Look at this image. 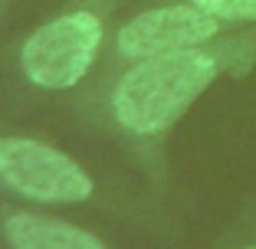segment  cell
<instances>
[{
    "mask_svg": "<svg viewBox=\"0 0 256 249\" xmlns=\"http://www.w3.org/2000/svg\"><path fill=\"white\" fill-rule=\"evenodd\" d=\"M224 59L210 49H181L138 59L118 79L112 95V112L122 128L135 135H158L181 118L194 98L220 76Z\"/></svg>",
    "mask_w": 256,
    "mask_h": 249,
    "instance_id": "1",
    "label": "cell"
},
{
    "mask_svg": "<svg viewBox=\"0 0 256 249\" xmlns=\"http://www.w3.org/2000/svg\"><path fill=\"white\" fill-rule=\"evenodd\" d=\"M102 43V23L92 13H66L46 23L23 46V72L43 89H69L89 72Z\"/></svg>",
    "mask_w": 256,
    "mask_h": 249,
    "instance_id": "2",
    "label": "cell"
},
{
    "mask_svg": "<svg viewBox=\"0 0 256 249\" xmlns=\"http://www.w3.org/2000/svg\"><path fill=\"white\" fill-rule=\"evenodd\" d=\"M0 181L40 204H79L92 194L89 174L72 158L30 138H0Z\"/></svg>",
    "mask_w": 256,
    "mask_h": 249,
    "instance_id": "3",
    "label": "cell"
},
{
    "mask_svg": "<svg viewBox=\"0 0 256 249\" xmlns=\"http://www.w3.org/2000/svg\"><path fill=\"white\" fill-rule=\"evenodd\" d=\"M217 16L204 13L200 7H158L148 13H138L118 30V49L128 59H151L164 53H181L207 43L220 30Z\"/></svg>",
    "mask_w": 256,
    "mask_h": 249,
    "instance_id": "4",
    "label": "cell"
},
{
    "mask_svg": "<svg viewBox=\"0 0 256 249\" xmlns=\"http://www.w3.org/2000/svg\"><path fill=\"white\" fill-rule=\"evenodd\" d=\"M4 233L14 249H108L102 240H96L86 230L53 217H36V213L10 217Z\"/></svg>",
    "mask_w": 256,
    "mask_h": 249,
    "instance_id": "5",
    "label": "cell"
},
{
    "mask_svg": "<svg viewBox=\"0 0 256 249\" xmlns=\"http://www.w3.org/2000/svg\"><path fill=\"white\" fill-rule=\"evenodd\" d=\"M190 3L224 23H256V0H190Z\"/></svg>",
    "mask_w": 256,
    "mask_h": 249,
    "instance_id": "6",
    "label": "cell"
},
{
    "mask_svg": "<svg viewBox=\"0 0 256 249\" xmlns=\"http://www.w3.org/2000/svg\"><path fill=\"white\" fill-rule=\"evenodd\" d=\"M243 249H256V243H253V246H243Z\"/></svg>",
    "mask_w": 256,
    "mask_h": 249,
    "instance_id": "7",
    "label": "cell"
}]
</instances>
